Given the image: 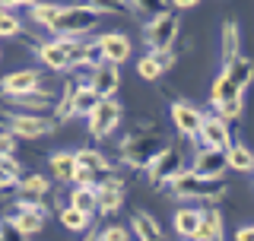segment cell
Here are the masks:
<instances>
[{
  "label": "cell",
  "instance_id": "28",
  "mask_svg": "<svg viewBox=\"0 0 254 241\" xmlns=\"http://www.w3.org/2000/svg\"><path fill=\"white\" fill-rule=\"evenodd\" d=\"M197 226H200V210H178L175 213V229L181 238H194Z\"/></svg>",
  "mask_w": 254,
  "mask_h": 241
},
{
  "label": "cell",
  "instance_id": "16",
  "mask_svg": "<svg viewBox=\"0 0 254 241\" xmlns=\"http://www.w3.org/2000/svg\"><path fill=\"white\" fill-rule=\"evenodd\" d=\"M188 241H222V213L216 206L200 210V226H197L194 238H188Z\"/></svg>",
  "mask_w": 254,
  "mask_h": 241
},
{
  "label": "cell",
  "instance_id": "33",
  "mask_svg": "<svg viewBox=\"0 0 254 241\" xmlns=\"http://www.w3.org/2000/svg\"><path fill=\"white\" fill-rule=\"evenodd\" d=\"M61 10H64V6H54V3H32V19H35L38 26H48V29H51L54 22H58Z\"/></svg>",
  "mask_w": 254,
  "mask_h": 241
},
{
  "label": "cell",
  "instance_id": "47",
  "mask_svg": "<svg viewBox=\"0 0 254 241\" xmlns=\"http://www.w3.org/2000/svg\"><path fill=\"white\" fill-rule=\"evenodd\" d=\"M0 241H3V222H0Z\"/></svg>",
  "mask_w": 254,
  "mask_h": 241
},
{
  "label": "cell",
  "instance_id": "18",
  "mask_svg": "<svg viewBox=\"0 0 254 241\" xmlns=\"http://www.w3.org/2000/svg\"><path fill=\"white\" fill-rule=\"evenodd\" d=\"M99 45H102V51H105V60H111V63H124L130 58V42H127V35H121V32L102 35Z\"/></svg>",
  "mask_w": 254,
  "mask_h": 241
},
{
  "label": "cell",
  "instance_id": "9",
  "mask_svg": "<svg viewBox=\"0 0 254 241\" xmlns=\"http://www.w3.org/2000/svg\"><path fill=\"white\" fill-rule=\"evenodd\" d=\"M121 120V105L115 99H99V105L89 115V133L92 136H108Z\"/></svg>",
  "mask_w": 254,
  "mask_h": 241
},
{
  "label": "cell",
  "instance_id": "37",
  "mask_svg": "<svg viewBox=\"0 0 254 241\" xmlns=\"http://www.w3.org/2000/svg\"><path fill=\"white\" fill-rule=\"evenodd\" d=\"M213 108L219 111V118H222V120H229V118H238V115H242V99H229V102H213Z\"/></svg>",
  "mask_w": 254,
  "mask_h": 241
},
{
  "label": "cell",
  "instance_id": "2",
  "mask_svg": "<svg viewBox=\"0 0 254 241\" xmlns=\"http://www.w3.org/2000/svg\"><path fill=\"white\" fill-rule=\"evenodd\" d=\"M178 10H162L153 16L149 26H143V42L149 45V51H169L178 38Z\"/></svg>",
  "mask_w": 254,
  "mask_h": 241
},
{
  "label": "cell",
  "instance_id": "1",
  "mask_svg": "<svg viewBox=\"0 0 254 241\" xmlns=\"http://www.w3.org/2000/svg\"><path fill=\"white\" fill-rule=\"evenodd\" d=\"M169 190L181 200H206V203H216L229 194L222 178H203L194 172H175L169 178Z\"/></svg>",
  "mask_w": 254,
  "mask_h": 241
},
{
  "label": "cell",
  "instance_id": "7",
  "mask_svg": "<svg viewBox=\"0 0 254 241\" xmlns=\"http://www.w3.org/2000/svg\"><path fill=\"white\" fill-rule=\"evenodd\" d=\"M95 197H99L95 213H102V216L118 213V210H121V203H124V181L118 178L115 172H108L105 178L95 184Z\"/></svg>",
  "mask_w": 254,
  "mask_h": 241
},
{
  "label": "cell",
  "instance_id": "24",
  "mask_svg": "<svg viewBox=\"0 0 254 241\" xmlns=\"http://www.w3.org/2000/svg\"><path fill=\"white\" fill-rule=\"evenodd\" d=\"M95 105H99V95H95V89H92V86H89V83L76 86V95H73V115H83V118H89Z\"/></svg>",
  "mask_w": 254,
  "mask_h": 241
},
{
  "label": "cell",
  "instance_id": "31",
  "mask_svg": "<svg viewBox=\"0 0 254 241\" xmlns=\"http://www.w3.org/2000/svg\"><path fill=\"white\" fill-rule=\"evenodd\" d=\"M229 99H242V89L226 73H219L216 83H213V102H229Z\"/></svg>",
  "mask_w": 254,
  "mask_h": 241
},
{
  "label": "cell",
  "instance_id": "3",
  "mask_svg": "<svg viewBox=\"0 0 254 241\" xmlns=\"http://www.w3.org/2000/svg\"><path fill=\"white\" fill-rule=\"evenodd\" d=\"M165 146H169V143H165L159 133H133V136H127V140L121 143V149H124V162H130L133 168L149 165Z\"/></svg>",
  "mask_w": 254,
  "mask_h": 241
},
{
  "label": "cell",
  "instance_id": "25",
  "mask_svg": "<svg viewBox=\"0 0 254 241\" xmlns=\"http://www.w3.org/2000/svg\"><path fill=\"white\" fill-rule=\"evenodd\" d=\"M226 162H229V168H235V172H251L254 168V152L248 146H242V143H235V146L226 149Z\"/></svg>",
  "mask_w": 254,
  "mask_h": 241
},
{
  "label": "cell",
  "instance_id": "26",
  "mask_svg": "<svg viewBox=\"0 0 254 241\" xmlns=\"http://www.w3.org/2000/svg\"><path fill=\"white\" fill-rule=\"evenodd\" d=\"M238 45H242V42H238V26L229 19L226 26H222V67L238 58Z\"/></svg>",
  "mask_w": 254,
  "mask_h": 241
},
{
  "label": "cell",
  "instance_id": "27",
  "mask_svg": "<svg viewBox=\"0 0 254 241\" xmlns=\"http://www.w3.org/2000/svg\"><path fill=\"white\" fill-rule=\"evenodd\" d=\"M95 203H99V197H95V187L92 184H76V190L70 194V206H76V210L83 213H95Z\"/></svg>",
  "mask_w": 254,
  "mask_h": 241
},
{
  "label": "cell",
  "instance_id": "20",
  "mask_svg": "<svg viewBox=\"0 0 254 241\" xmlns=\"http://www.w3.org/2000/svg\"><path fill=\"white\" fill-rule=\"evenodd\" d=\"M222 73H226V76L238 86V89L245 92V89L251 86V79H254V63H251L248 58H242V54H238L232 63H226V67H222Z\"/></svg>",
  "mask_w": 254,
  "mask_h": 241
},
{
  "label": "cell",
  "instance_id": "46",
  "mask_svg": "<svg viewBox=\"0 0 254 241\" xmlns=\"http://www.w3.org/2000/svg\"><path fill=\"white\" fill-rule=\"evenodd\" d=\"M83 241H102V235H95V232L86 229V238H83Z\"/></svg>",
  "mask_w": 254,
  "mask_h": 241
},
{
  "label": "cell",
  "instance_id": "11",
  "mask_svg": "<svg viewBox=\"0 0 254 241\" xmlns=\"http://www.w3.org/2000/svg\"><path fill=\"white\" fill-rule=\"evenodd\" d=\"M54 120L38 118V115H13L10 118V133L13 136H26V140H35V136H45L54 130Z\"/></svg>",
  "mask_w": 254,
  "mask_h": 241
},
{
  "label": "cell",
  "instance_id": "13",
  "mask_svg": "<svg viewBox=\"0 0 254 241\" xmlns=\"http://www.w3.org/2000/svg\"><path fill=\"white\" fill-rule=\"evenodd\" d=\"M35 89H42V73L38 70H16V73L3 76V83H0L3 95H26Z\"/></svg>",
  "mask_w": 254,
  "mask_h": 241
},
{
  "label": "cell",
  "instance_id": "4",
  "mask_svg": "<svg viewBox=\"0 0 254 241\" xmlns=\"http://www.w3.org/2000/svg\"><path fill=\"white\" fill-rule=\"evenodd\" d=\"M99 19H102V13L95 10V6L89 3H83V6H64L61 16H58V22H54V32H61V35H70V38H76V35H83V32H89L99 26Z\"/></svg>",
  "mask_w": 254,
  "mask_h": 241
},
{
  "label": "cell",
  "instance_id": "32",
  "mask_svg": "<svg viewBox=\"0 0 254 241\" xmlns=\"http://www.w3.org/2000/svg\"><path fill=\"white\" fill-rule=\"evenodd\" d=\"M61 222H64V229H70V232H86L89 229V213L76 210V206H67V210H61Z\"/></svg>",
  "mask_w": 254,
  "mask_h": 241
},
{
  "label": "cell",
  "instance_id": "36",
  "mask_svg": "<svg viewBox=\"0 0 254 241\" xmlns=\"http://www.w3.org/2000/svg\"><path fill=\"white\" fill-rule=\"evenodd\" d=\"M83 63H89L92 70L99 67V63H105V51H102V45H99V42L83 45Z\"/></svg>",
  "mask_w": 254,
  "mask_h": 241
},
{
  "label": "cell",
  "instance_id": "10",
  "mask_svg": "<svg viewBox=\"0 0 254 241\" xmlns=\"http://www.w3.org/2000/svg\"><path fill=\"white\" fill-rule=\"evenodd\" d=\"M178 165H181V152L175 149V146H165V149L153 159V162L146 165V168H149V184H153V187H165V184H169V178L178 172Z\"/></svg>",
  "mask_w": 254,
  "mask_h": 241
},
{
  "label": "cell",
  "instance_id": "12",
  "mask_svg": "<svg viewBox=\"0 0 254 241\" xmlns=\"http://www.w3.org/2000/svg\"><path fill=\"white\" fill-rule=\"evenodd\" d=\"M118 83H121V79H118V63H111V60L99 63V67L92 70V76H89V86L95 89L99 99H115Z\"/></svg>",
  "mask_w": 254,
  "mask_h": 241
},
{
  "label": "cell",
  "instance_id": "30",
  "mask_svg": "<svg viewBox=\"0 0 254 241\" xmlns=\"http://www.w3.org/2000/svg\"><path fill=\"white\" fill-rule=\"evenodd\" d=\"M19 175H22V168H19V162H16L13 156H3V159H0V190L16 187Z\"/></svg>",
  "mask_w": 254,
  "mask_h": 241
},
{
  "label": "cell",
  "instance_id": "39",
  "mask_svg": "<svg viewBox=\"0 0 254 241\" xmlns=\"http://www.w3.org/2000/svg\"><path fill=\"white\" fill-rule=\"evenodd\" d=\"M133 3V10H140V13H162V10H169V0H130Z\"/></svg>",
  "mask_w": 254,
  "mask_h": 241
},
{
  "label": "cell",
  "instance_id": "49",
  "mask_svg": "<svg viewBox=\"0 0 254 241\" xmlns=\"http://www.w3.org/2000/svg\"><path fill=\"white\" fill-rule=\"evenodd\" d=\"M3 130H6V127H3V124H0V133H3Z\"/></svg>",
  "mask_w": 254,
  "mask_h": 241
},
{
  "label": "cell",
  "instance_id": "15",
  "mask_svg": "<svg viewBox=\"0 0 254 241\" xmlns=\"http://www.w3.org/2000/svg\"><path fill=\"white\" fill-rule=\"evenodd\" d=\"M226 168H229V162H226V152L222 149H200V156H197V162H194L190 172L203 175V178H222Z\"/></svg>",
  "mask_w": 254,
  "mask_h": 241
},
{
  "label": "cell",
  "instance_id": "43",
  "mask_svg": "<svg viewBox=\"0 0 254 241\" xmlns=\"http://www.w3.org/2000/svg\"><path fill=\"white\" fill-rule=\"evenodd\" d=\"M235 241H254V226H245L235 232Z\"/></svg>",
  "mask_w": 254,
  "mask_h": 241
},
{
  "label": "cell",
  "instance_id": "23",
  "mask_svg": "<svg viewBox=\"0 0 254 241\" xmlns=\"http://www.w3.org/2000/svg\"><path fill=\"white\" fill-rule=\"evenodd\" d=\"M51 175L58 181H73V175H76V152H54L51 156Z\"/></svg>",
  "mask_w": 254,
  "mask_h": 241
},
{
  "label": "cell",
  "instance_id": "5",
  "mask_svg": "<svg viewBox=\"0 0 254 241\" xmlns=\"http://www.w3.org/2000/svg\"><path fill=\"white\" fill-rule=\"evenodd\" d=\"M45 219H48V206L45 203H29V200H16V203L6 210V222L13 229H19L22 235H35V232L45 229Z\"/></svg>",
  "mask_w": 254,
  "mask_h": 241
},
{
  "label": "cell",
  "instance_id": "14",
  "mask_svg": "<svg viewBox=\"0 0 254 241\" xmlns=\"http://www.w3.org/2000/svg\"><path fill=\"white\" fill-rule=\"evenodd\" d=\"M172 120L185 136H197L200 133V124H203V115L194 105H188V102H175L172 105Z\"/></svg>",
  "mask_w": 254,
  "mask_h": 241
},
{
  "label": "cell",
  "instance_id": "34",
  "mask_svg": "<svg viewBox=\"0 0 254 241\" xmlns=\"http://www.w3.org/2000/svg\"><path fill=\"white\" fill-rule=\"evenodd\" d=\"M137 70H140V76H143V79H149V83H153V79H159V76L165 73L156 54H146V58H143V60L137 63Z\"/></svg>",
  "mask_w": 254,
  "mask_h": 241
},
{
  "label": "cell",
  "instance_id": "44",
  "mask_svg": "<svg viewBox=\"0 0 254 241\" xmlns=\"http://www.w3.org/2000/svg\"><path fill=\"white\" fill-rule=\"evenodd\" d=\"M200 0H172V6L175 10H190V6H197Z\"/></svg>",
  "mask_w": 254,
  "mask_h": 241
},
{
  "label": "cell",
  "instance_id": "21",
  "mask_svg": "<svg viewBox=\"0 0 254 241\" xmlns=\"http://www.w3.org/2000/svg\"><path fill=\"white\" fill-rule=\"evenodd\" d=\"M130 229L140 235V241H165V238H162V229H159V222H156L149 213H143V210H137V213L130 216Z\"/></svg>",
  "mask_w": 254,
  "mask_h": 241
},
{
  "label": "cell",
  "instance_id": "6",
  "mask_svg": "<svg viewBox=\"0 0 254 241\" xmlns=\"http://www.w3.org/2000/svg\"><path fill=\"white\" fill-rule=\"evenodd\" d=\"M38 58H42L45 67H51V70H67V67H73V63H83V45H79L76 38H70V35H61L58 42L42 45Z\"/></svg>",
  "mask_w": 254,
  "mask_h": 241
},
{
  "label": "cell",
  "instance_id": "40",
  "mask_svg": "<svg viewBox=\"0 0 254 241\" xmlns=\"http://www.w3.org/2000/svg\"><path fill=\"white\" fill-rule=\"evenodd\" d=\"M127 238H130V229L127 226H108L102 232V241H127Z\"/></svg>",
  "mask_w": 254,
  "mask_h": 241
},
{
  "label": "cell",
  "instance_id": "8",
  "mask_svg": "<svg viewBox=\"0 0 254 241\" xmlns=\"http://www.w3.org/2000/svg\"><path fill=\"white\" fill-rule=\"evenodd\" d=\"M194 140H197V146H200V149H222V152H226L229 146H232L229 120H222L219 115H216V118H203L200 133H197Z\"/></svg>",
  "mask_w": 254,
  "mask_h": 241
},
{
  "label": "cell",
  "instance_id": "38",
  "mask_svg": "<svg viewBox=\"0 0 254 241\" xmlns=\"http://www.w3.org/2000/svg\"><path fill=\"white\" fill-rule=\"evenodd\" d=\"M22 26H19V19H16L13 13H6V10H0V35H19Z\"/></svg>",
  "mask_w": 254,
  "mask_h": 241
},
{
  "label": "cell",
  "instance_id": "17",
  "mask_svg": "<svg viewBox=\"0 0 254 241\" xmlns=\"http://www.w3.org/2000/svg\"><path fill=\"white\" fill-rule=\"evenodd\" d=\"M16 187H19V197H22V200H29V203H42V197L51 190V181L42 178V175H35V172H29L26 178L19 175Z\"/></svg>",
  "mask_w": 254,
  "mask_h": 241
},
{
  "label": "cell",
  "instance_id": "29",
  "mask_svg": "<svg viewBox=\"0 0 254 241\" xmlns=\"http://www.w3.org/2000/svg\"><path fill=\"white\" fill-rule=\"evenodd\" d=\"M73 95H76V83H73V79H67V83H64L61 105H58V111H54V124H64V120L73 118Z\"/></svg>",
  "mask_w": 254,
  "mask_h": 241
},
{
  "label": "cell",
  "instance_id": "22",
  "mask_svg": "<svg viewBox=\"0 0 254 241\" xmlns=\"http://www.w3.org/2000/svg\"><path fill=\"white\" fill-rule=\"evenodd\" d=\"M76 168H89V172H95V178L102 181L111 172V162L102 156V152H95V149H79L76 152ZM99 181H95V184H99Z\"/></svg>",
  "mask_w": 254,
  "mask_h": 241
},
{
  "label": "cell",
  "instance_id": "45",
  "mask_svg": "<svg viewBox=\"0 0 254 241\" xmlns=\"http://www.w3.org/2000/svg\"><path fill=\"white\" fill-rule=\"evenodd\" d=\"M26 3H35V0H6V6H26Z\"/></svg>",
  "mask_w": 254,
  "mask_h": 241
},
{
  "label": "cell",
  "instance_id": "48",
  "mask_svg": "<svg viewBox=\"0 0 254 241\" xmlns=\"http://www.w3.org/2000/svg\"><path fill=\"white\" fill-rule=\"evenodd\" d=\"M0 10H6V0H0Z\"/></svg>",
  "mask_w": 254,
  "mask_h": 241
},
{
  "label": "cell",
  "instance_id": "19",
  "mask_svg": "<svg viewBox=\"0 0 254 241\" xmlns=\"http://www.w3.org/2000/svg\"><path fill=\"white\" fill-rule=\"evenodd\" d=\"M6 99H10L6 105H22L26 115H32V111H45V108H51V102H54L51 92H48L45 86L35 89V92H26V95H6Z\"/></svg>",
  "mask_w": 254,
  "mask_h": 241
},
{
  "label": "cell",
  "instance_id": "41",
  "mask_svg": "<svg viewBox=\"0 0 254 241\" xmlns=\"http://www.w3.org/2000/svg\"><path fill=\"white\" fill-rule=\"evenodd\" d=\"M13 152H16V136L10 130H3V133H0V159L13 156Z\"/></svg>",
  "mask_w": 254,
  "mask_h": 241
},
{
  "label": "cell",
  "instance_id": "42",
  "mask_svg": "<svg viewBox=\"0 0 254 241\" xmlns=\"http://www.w3.org/2000/svg\"><path fill=\"white\" fill-rule=\"evenodd\" d=\"M3 241H26V235L19 229H13L10 222H3Z\"/></svg>",
  "mask_w": 254,
  "mask_h": 241
},
{
  "label": "cell",
  "instance_id": "35",
  "mask_svg": "<svg viewBox=\"0 0 254 241\" xmlns=\"http://www.w3.org/2000/svg\"><path fill=\"white\" fill-rule=\"evenodd\" d=\"M89 6H95L99 13H130L133 10L130 0H92Z\"/></svg>",
  "mask_w": 254,
  "mask_h": 241
}]
</instances>
